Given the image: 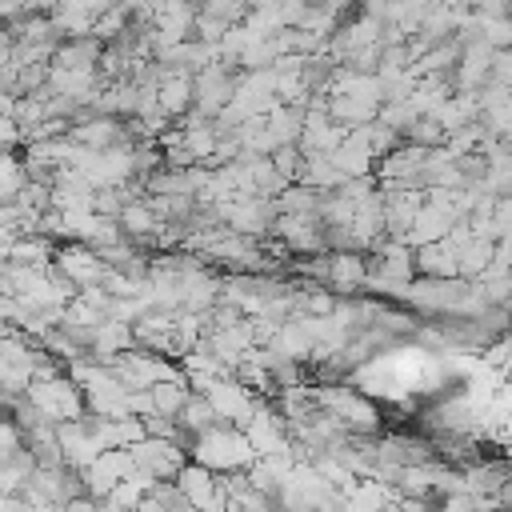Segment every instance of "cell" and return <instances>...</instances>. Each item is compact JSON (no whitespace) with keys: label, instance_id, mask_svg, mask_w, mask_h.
<instances>
[{"label":"cell","instance_id":"cell-1","mask_svg":"<svg viewBox=\"0 0 512 512\" xmlns=\"http://www.w3.org/2000/svg\"><path fill=\"white\" fill-rule=\"evenodd\" d=\"M192 460L208 472H240V468H252L256 464V448L248 444L244 428L236 424H212L208 432L192 436Z\"/></svg>","mask_w":512,"mask_h":512},{"label":"cell","instance_id":"cell-2","mask_svg":"<svg viewBox=\"0 0 512 512\" xmlns=\"http://www.w3.org/2000/svg\"><path fill=\"white\" fill-rule=\"evenodd\" d=\"M52 268H56L68 284H76V292L100 284V276H104V260L96 256V248H88V244H80V240H68L64 248H56V252H52Z\"/></svg>","mask_w":512,"mask_h":512},{"label":"cell","instance_id":"cell-3","mask_svg":"<svg viewBox=\"0 0 512 512\" xmlns=\"http://www.w3.org/2000/svg\"><path fill=\"white\" fill-rule=\"evenodd\" d=\"M176 492L184 496V504L188 508H196V512H212V508H224V496H220V480H216V472H208V468H200V464H184L180 472H176Z\"/></svg>","mask_w":512,"mask_h":512},{"label":"cell","instance_id":"cell-4","mask_svg":"<svg viewBox=\"0 0 512 512\" xmlns=\"http://www.w3.org/2000/svg\"><path fill=\"white\" fill-rule=\"evenodd\" d=\"M68 140L76 148H88V152H112V148H124L128 144V132L120 128L116 116H88L80 124L68 128Z\"/></svg>","mask_w":512,"mask_h":512},{"label":"cell","instance_id":"cell-5","mask_svg":"<svg viewBox=\"0 0 512 512\" xmlns=\"http://www.w3.org/2000/svg\"><path fill=\"white\" fill-rule=\"evenodd\" d=\"M96 56H100V40L96 36H72V40H64L56 52H52V68H64V72H92V64H96Z\"/></svg>","mask_w":512,"mask_h":512},{"label":"cell","instance_id":"cell-6","mask_svg":"<svg viewBox=\"0 0 512 512\" xmlns=\"http://www.w3.org/2000/svg\"><path fill=\"white\" fill-rule=\"evenodd\" d=\"M328 280L336 288H356L368 280V268L356 252H336V256H328Z\"/></svg>","mask_w":512,"mask_h":512},{"label":"cell","instance_id":"cell-7","mask_svg":"<svg viewBox=\"0 0 512 512\" xmlns=\"http://www.w3.org/2000/svg\"><path fill=\"white\" fill-rule=\"evenodd\" d=\"M24 184H28L24 160H16L12 152H0V204H12Z\"/></svg>","mask_w":512,"mask_h":512},{"label":"cell","instance_id":"cell-8","mask_svg":"<svg viewBox=\"0 0 512 512\" xmlns=\"http://www.w3.org/2000/svg\"><path fill=\"white\" fill-rule=\"evenodd\" d=\"M268 88H272V76H268V72H260V92L268 96ZM252 92H256V80H252L248 88H236V96H252ZM244 104H248V100H236L228 116H240V112H244ZM252 108H256V104H248V112H252Z\"/></svg>","mask_w":512,"mask_h":512},{"label":"cell","instance_id":"cell-9","mask_svg":"<svg viewBox=\"0 0 512 512\" xmlns=\"http://www.w3.org/2000/svg\"><path fill=\"white\" fill-rule=\"evenodd\" d=\"M20 140H24V132L16 128V120L12 116H0V152H12Z\"/></svg>","mask_w":512,"mask_h":512},{"label":"cell","instance_id":"cell-10","mask_svg":"<svg viewBox=\"0 0 512 512\" xmlns=\"http://www.w3.org/2000/svg\"><path fill=\"white\" fill-rule=\"evenodd\" d=\"M12 104H16V96L0 88V116H12Z\"/></svg>","mask_w":512,"mask_h":512},{"label":"cell","instance_id":"cell-11","mask_svg":"<svg viewBox=\"0 0 512 512\" xmlns=\"http://www.w3.org/2000/svg\"><path fill=\"white\" fill-rule=\"evenodd\" d=\"M56 0H28V12H44V8H52Z\"/></svg>","mask_w":512,"mask_h":512}]
</instances>
